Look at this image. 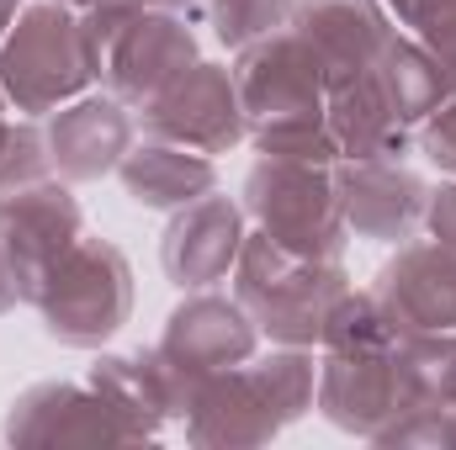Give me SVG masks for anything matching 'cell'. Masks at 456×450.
I'll use <instances>...</instances> for the list:
<instances>
[{
	"instance_id": "obj_16",
	"label": "cell",
	"mask_w": 456,
	"mask_h": 450,
	"mask_svg": "<svg viewBox=\"0 0 456 450\" xmlns=\"http://www.w3.org/2000/svg\"><path fill=\"white\" fill-rule=\"evenodd\" d=\"M292 32L314 48L324 85L340 91L361 80L393 43V16L382 0H297Z\"/></svg>"
},
{
	"instance_id": "obj_19",
	"label": "cell",
	"mask_w": 456,
	"mask_h": 450,
	"mask_svg": "<svg viewBox=\"0 0 456 450\" xmlns=\"http://www.w3.org/2000/svg\"><path fill=\"white\" fill-rule=\"evenodd\" d=\"M117 181L122 191L149 207V213H175L208 191H218V165L186 143H170V138H133V149L122 154L117 165Z\"/></svg>"
},
{
	"instance_id": "obj_1",
	"label": "cell",
	"mask_w": 456,
	"mask_h": 450,
	"mask_svg": "<svg viewBox=\"0 0 456 450\" xmlns=\"http://www.w3.org/2000/svg\"><path fill=\"white\" fill-rule=\"evenodd\" d=\"M233 85L244 101L249 143L260 154L303 159V165H340V143L330 133L324 69L292 27L239 48L233 53Z\"/></svg>"
},
{
	"instance_id": "obj_22",
	"label": "cell",
	"mask_w": 456,
	"mask_h": 450,
	"mask_svg": "<svg viewBox=\"0 0 456 450\" xmlns=\"http://www.w3.org/2000/svg\"><path fill=\"white\" fill-rule=\"evenodd\" d=\"M398 360H403V382H409V403L419 408H456V329L452 334H419L398 339Z\"/></svg>"
},
{
	"instance_id": "obj_15",
	"label": "cell",
	"mask_w": 456,
	"mask_h": 450,
	"mask_svg": "<svg viewBox=\"0 0 456 450\" xmlns=\"http://www.w3.org/2000/svg\"><path fill=\"white\" fill-rule=\"evenodd\" d=\"M11 446H133L112 403L86 382H37L5 414Z\"/></svg>"
},
{
	"instance_id": "obj_8",
	"label": "cell",
	"mask_w": 456,
	"mask_h": 450,
	"mask_svg": "<svg viewBox=\"0 0 456 450\" xmlns=\"http://www.w3.org/2000/svg\"><path fill=\"white\" fill-rule=\"evenodd\" d=\"M138 127L149 138H170V143H186L208 159L233 154L244 138H249V122H244V101H239V85H233V69L213 64V59H197L181 80H170L149 107H138Z\"/></svg>"
},
{
	"instance_id": "obj_23",
	"label": "cell",
	"mask_w": 456,
	"mask_h": 450,
	"mask_svg": "<svg viewBox=\"0 0 456 450\" xmlns=\"http://www.w3.org/2000/svg\"><path fill=\"white\" fill-rule=\"evenodd\" d=\"M387 344H398V339L387 329L377 297L361 292V286H350L340 302L330 308V324H324L319 350H330V355H355V350H387Z\"/></svg>"
},
{
	"instance_id": "obj_6",
	"label": "cell",
	"mask_w": 456,
	"mask_h": 450,
	"mask_svg": "<svg viewBox=\"0 0 456 450\" xmlns=\"http://www.w3.org/2000/svg\"><path fill=\"white\" fill-rule=\"evenodd\" d=\"M32 308L43 313V329L59 344L96 350L133 318V265L107 238H80L53 265Z\"/></svg>"
},
{
	"instance_id": "obj_3",
	"label": "cell",
	"mask_w": 456,
	"mask_h": 450,
	"mask_svg": "<svg viewBox=\"0 0 456 450\" xmlns=\"http://www.w3.org/2000/svg\"><path fill=\"white\" fill-rule=\"evenodd\" d=\"M233 297L244 302V313L255 318L260 339L271 344H297V350H319L330 308L355 286L340 260H303L292 249H281L276 238H265L260 228L244 233L239 265H233Z\"/></svg>"
},
{
	"instance_id": "obj_13",
	"label": "cell",
	"mask_w": 456,
	"mask_h": 450,
	"mask_svg": "<svg viewBox=\"0 0 456 450\" xmlns=\"http://www.w3.org/2000/svg\"><path fill=\"white\" fill-rule=\"evenodd\" d=\"M197 59H202V53H197L191 21H186L181 11L154 5V11H143L138 21H127L122 37L107 48L102 80H107V91H112L117 101H127V107L138 112V107H149L170 80H181Z\"/></svg>"
},
{
	"instance_id": "obj_25",
	"label": "cell",
	"mask_w": 456,
	"mask_h": 450,
	"mask_svg": "<svg viewBox=\"0 0 456 450\" xmlns=\"http://www.w3.org/2000/svg\"><path fill=\"white\" fill-rule=\"evenodd\" d=\"M48 175H53V154H48V133L37 127V117L11 122L5 143H0V191L32 186V181H48Z\"/></svg>"
},
{
	"instance_id": "obj_26",
	"label": "cell",
	"mask_w": 456,
	"mask_h": 450,
	"mask_svg": "<svg viewBox=\"0 0 456 450\" xmlns=\"http://www.w3.org/2000/svg\"><path fill=\"white\" fill-rule=\"evenodd\" d=\"M377 446H425V450H456V408H409L403 419H393L382 435H377Z\"/></svg>"
},
{
	"instance_id": "obj_7",
	"label": "cell",
	"mask_w": 456,
	"mask_h": 450,
	"mask_svg": "<svg viewBox=\"0 0 456 450\" xmlns=\"http://www.w3.org/2000/svg\"><path fill=\"white\" fill-rule=\"evenodd\" d=\"M86 238V213L69 191V181L48 175L16 191H0V249L16 270L21 302H37L43 281L53 276V265Z\"/></svg>"
},
{
	"instance_id": "obj_5",
	"label": "cell",
	"mask_w": 456,
	"mask_h": 450,
	"mask_svg": "<svg viewBox=\"0 0 456 450\" xmlns=\"http://www.w3.org/2000/svg\"><path fill=\"white\" fill-rule=\"evenodd\" d=\"M244 218L303 260H340L350 244L335 165L260 154L244 175Z\"/></svg>"
},
{
	"instance_id": "obj_21",
	"label": "cell",
	"mask_w": 456,
	"mask_h": 450,
	"mask_svg": "<svg viewBox=\"0 0 456 450\" xmlns=\"http://www.w3.org/2000/svg\"><path fill=\"white\" fill-rule=\"evenodd\" d=\"M371 75H377L387 107L398 112V122H409V127H419L425 117L441 112L456 96V75L419 43V37H398V32H393V43H387L382 59L371 64Z\"/></svg>"
},
{
	"instance_id": "obj_29",
	"label": "cell",
	"mask_w": 456,
	"mask_h": 450,
	"mask_svg": "<svg viewBox=\"0 0 456 450\" xmlns=\"http://www.w3.org/2000/svg\"><path fill=\"white\" fill-rule=\"evenodd\" d=\"M414 143H419V154H425L441 175H456V96L441 112H430L414 127Z\"/></svg>"
},
{
	"instance_id": "obj_18",
	"label": "cell",
	"mask_w": 456,
	"mask_h": 450,
	"mask_svg": "<svg viewBox=\"0 0 456 450\" xmlns=\"http://www.w3.org/2000/svg\"><path fill=\"white\" fill-rule=\"evenodd\" d=\"M48 154H53V175L80 186V181H102L117 175L122 154L138 138V112L127 101L107 96H75L69 107L48 117Z\"/></svg>"
},
{
	"instance_id": "obj_2",
	"label": "cell",
	"mask_w": 456,
	"mask_h": 450,
	"mask_svg": "<svg viewBox=\"0 0 456 450\" xmlns=\"http://www.w3.org/2000/svg\"><path fill=\"white\" fill-rule=\"evenodd\" d=\"M319 398V360L314 350L276 344L271 355H249L244 366H228L208 376L186 414L191 446H265L287 424H297Z\"/></svg>"
},
{
	"instance_id": "obj_10",
	"label": "cell",
	"mask_w": 456,
	"mask_h": 450,
	"mask_svg": "<svg viewBox=\"0 0 456 450\" xmlns=\"http://www.w3.org/2000/svg\"><path fill=\"white\" fill-rule=\"evenodd\" d=\"M393 339L452 334L456 329V249L436 238H409L366 286Z\"/></svg>"
},
{
	"instance_id": "obj_4",
	"label": "cell",
	"mask_w": 456,
	"mask_h": 450,
	"mask_svg": "<svg viewBox=\"0 0 456 450\" xmlns=\"http://www.w3.org/2000/svg\"><path fill=\"white\" fill-rule=\"evenodd\" d=\"M91 80H102V69L86 43L80 11L59 5V0L21 5V16L11 21V32L0 43V91H5L11 112L53 117L75 96H86Z\"/></svg>"
},
{
	"instance_id": "obj_9",
	"label": "cell",
	"mask_w": 456,
	"mask_h": 450,
	"mask_svg": "<svg viewBox=\"0 0 456 450\" xmlns=\"http://www.w3.org/2000/svg\"><path fill=\"white\" fill-rule=\"evenodd\" d=\"M314 408L355 440H377L393 419H403L409 403V382H403V360L398 344L387 350H355V355H330L319 360V398Z\"/></svg>"
},
{
	"instance_id": "obj_17",
	"label": "cell",
	"mask_w": 456,
	"mask_h": 450,
	"mask_svg": "<svg viewBox=\"0 0 456 450\" xmlns=\"http://www.w3.org/2000/svg\"><path fill=\"white\" fill-rule=\"evenodd\" d=\"M86 382L112 403V414L127 424L133 446L154 440L170 419L186 424V414H191V392L175 376V366L159 355V344L154 350H133V355H102Z\"/></svg>"
},
{
	"instance_id": "obj_20",
	"label": "cell",
	"mask_w": 456,
	"mask_h": 450,
	"mask_svg": "<svg viewBox=\"0 0 456 450\" xmlns=\"http://www.w3.org/2000/svg\"><path fill=\"white\" fill-rule=\"evenodd\" d=\"M330 133L340 143V159H403L414 143V127L398 122L371 69L330 91Z\"/></svg>"
},
{
	"instance_id": "obj_14",
	"label": "cell",
	"mask_w": 456,
	"mask_h": 450,
	"mask_svg": "<svg viewBox=\"0 0 456 450\" xmlns=\"http://www.w3.org/2000/svg\"><path fill=\"white\" fill-rule=\"evenodd\" d=\"M244 202H233L224 191H208L186 207L170 213V228L159 238V260L165 276L181 292H208L233 276L239 249H244Z\"/></svg>"
},
{
	"instance_id": "obj_34",
	"label": "cell",
	"mask_w": 456,
	"mask_h": 450,
	"mask_svg": "<svg viewBox=\"0 0 456 450\" xmlns=\"http://www.w3.org/2000/svg\"><path fill=\"white\" fill-rule=\"evenodd\" d=\"M387 5V16H398V21H409V11H414V0H382Z\"/></svg>"
},
{
	"instance_id": "obj_28",
	"label": "cell",
	"mask_w": 456,
	"mask_h": 450,
	"mask_svg": "<svg viewBox=\"0 0 456 450\" xmlns=\"http://www.w3.org/2000/svg\"><path fill=\"white\" fill-rule=\"evenodd\" d=\"M403 27H414V37L456 75V0H414Z\"/></svg>"
},
{
	"instance_id": "obj_36",
	"label": "cell",
	"mask_w": 456,
	"mask_h": 450,
	"mask_svg": "<svg viewBox=\"0 0 456 450\" xmlns=\"http://www.w3.org/2000/svg\"><path fill=\"white\" fill-rule=\"evenodd\" d=\"M59 5H86V0H59Z\"/></svg>"
},
{
	"instance_id": "obj_27",
	"label": "cell",
	"mask_w": 456,
	"mask_h": 450,
	"mask_svg": "<svg viewBox=\"0 0 456 450\" xmlns=\"http://www.w3.org/2000/svg\"><path fill=\"white\" fill-rule=\"evenodd\" d=\"M154 5H159V0H86V5H75V11H80V27H86V43H91V53H96V69H102L107 48L122 37V27L138 21V16L154 11Z\"/></svg>"
},
{
	"instance_id": "obj_31",
	"label": "cell",
	"mask_w": 456,
	"mask_h": 450,
	"mask_svg": "<svg viewBox=\"0 0 456 450\" xmlns=\"http://www.w3.org/2000/svg\"><path fill=\"white\" fill-rule=\"evenodd\" d=\"M16 302H21V286H16V270H11V260L0 249V313H11Z\"/></svg>"
},
{
	"instance_id": "obj_24",
	"label": "cell",
	"mask_w": 456,
	"mask_h": 450,
	"mask_svg": "<svg viewBox=\"0 0 456 450\" xmlns=\"http://www.w3.org/2000/svg\"><path fill=\"white\" fill-rule=\"evenodd\" d=\"M292 11H297V0H208L213 37L233 53L249 48L255 37H271V32L292 27Z\"/></svg>"
},
{
	"instance_id": "obj_32",
	"label": "cell",
	"mask_w": 456,
	"mask_h": 450,
	"mask_svg": "<svg viewBox=\"0 0 456 450\" xmlns=\"http://www.w3.org/2000/svg\"><path fill=\"white\" fill-rule=\"evenodd\" d=\"M16 16H21V0H0V43H5V32H11Z\"/></svg>"
},
{
	"instance_id": "obj_35",
	"label": "cell",
	"mask_w": 456,
	"mask_h": 450,
	"mask_svg": "<svg viewBox=\"0 0 456 450\" xmlns=\"http://www.w3.org/2000/svg\"><path fill=\"white\" fill-rule=\"evenodd\" d=\"M5 127H11V101H5V91H0V143H5Z\"/></svg>"
},
{
	"instance_id": "obj_33",
	"label": "cell",
	"mask_w": 456,
	"mask_h": 450,
	"mask_svg": "<svg viewBox=\"0 0 456 450\" xmlns=\"http://www.w3.org/2000/svg\"><path fill=\"white\" fill-rule=\"evenodd\" d=\"M159 5H165V11H181V16H191V11H202L208 0H159Z\"/></svg>"
},
{
	"instance_id": "obj_30",
	"label": "cell",
	"mask_w": 456,
	"mask_h": 450,
	"mask_svg": "<svg viewBox=\"0 0 456 450\" xmlns=\"http://www.w3.org/2000/svg\"><path fill=\"white\" fill-rule=\"evenodd\" d=\"M425 233L436 244L456 249V175H446L441 186H430V202H425Z\"/></svg>"
},
{
	"instance_id": "obj_12",
	"label": "cell",
	"mask_w": 456,
	"mask_h": 450,
	"mask_svg": "<svg viewBox=\"0 0 456 450\" xmlns=\"http://www.w3.org/2000/svg\"><path fill=\"white\" fill-rule=\"evenodd\" d=\"M335 186H340L350 238L393 244V249L419 238L430 186L403 159H340L335 165Z\"/></svg>"
},
{
	"instance_id": "obj_11",
	"label": "cell",
	"mask_w": 456,
	"mask_h": 450,
	"mask_svg": "<svg viewBox=\"0 0 456 450\" xmlns=\"http://www.w3.org/2000/svg\"><path fill=\"white\" fill-rule=\"evenodd\" d=\"M260 350V329L244 313L239 297H218L208 292H186V302L170 313L165 334H159V355L175 366V376L186 382V392L197 398V387L208 376H218L228 366H244Z\"/></svg>"
}]
</instances>
